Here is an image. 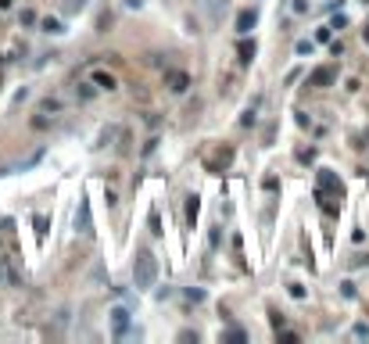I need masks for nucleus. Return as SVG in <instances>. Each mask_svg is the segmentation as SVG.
<instances>
[{
    "label": "nucleus",
    "mask_w": 369,
    "mask_h": 344,
    "mask_svg": "<svg viewBox=\"0 0 369 344\" xmlns=\"http://www.w3.org/2000/svg\"><path fill=\"white\" fill-rule=\"evenodd\" d=\"M154 280H158V262H154L151 251H136L133 258V283L140 287V291H147V287H154Z\"/></svg>",
    "instance_id": "nucleus-1"
},
{
    "label": "nucleus",
    "mask_w": 369,
    "mask_h": 344,
    "mask_svg": "<svg viewBox=\"0 0 369 344\" xmlns=\"http://www.w3.org/2000/svg\"><path fill=\"white\" fill-rule=\"evenodd\" d=\"M229 161H233V147H215V151H211V155L205 158V169L219 176L223 169H229Z\"/></svg>",
    "instance_id": "nucleus-2"
},
{
    "label": "nucleus",
    "mask_w": 369,
    "mask_h": 344,
    "mask_svg": "<svg viewBox=\"0 0 369 344\" xmlns=\"http://www.w3.org/2000/svg\"><path fill=\"white\" fill-rule=\"evenodd\" d=\"M90 83H94L97 90H108V94H112V90L118 86V79H115V72H104V68H90Z\"/></svg>",
    "instance_id": "nucleus-3"
},
{
    "label": "nucleus",
    "mask_w": 369,
    "mask_h": 344,
    "mask_svg": "<svg viewBox=\"0 0 369 344\" xmlns=\"http://www.w3.org/2000/svg\"><path fill=\"white\" fill-rule=\"evenodd\" d=\"M165 86H169L172 94H183V90L190 86V76L183 68H169V72H165Z\"/></svg>",
    "instance_id": "nucleus-4"
},
{
    "label": "nucleus",
    "mask_w": 369,
    "mask_h": 344,
    "mask_svg": "<svg viewBox=\"0 0 369 344\" xmlns=\"http://www.w3.org/2000/svg\"><path fill=\"white\" fill-rule=\"evenodd\" d=\"M255 22H258V11H255V7H244V11L237 15V32L247 36V32L255 29Z\"/></svg>",
    "instance_id": "nucleus-5"
},
{
    "label": "nucleus",
    "mask_w": 369,
    "mask_h": 344,
    "mask_svg": "<svg viewBox=\"0 0 369 344\" xmlns=\"http://www.w3.org/2000/svg\"><path fill=\"white\" fill-rule=\"evenodd\" d=\"M112 327H115V337H126V330H129V312L118 305V309H112Z\"/></svg>",
    "instance_id": "nucleus-6"
},
{
    "label": "nucleus",
    "mask_w": 369,
    "mask_h": 344,
    "mask_svg": "<svg viewBox=\"0 0 369 344\" xmlns=\"http://www.w3.org/2000/svg\"><path fill=\"white\" fill-rule=\"evenodd\" d=\"M334 79H337V72L334 68H316V72H312V76H308V86H330V83H334Z\"/></svg>",
    "instance_id": "nucleus-7"
},
{
    "label": "nucleus",
    "mask_w": 369,
    "mask_h": 344,
    "mask_svg": "<svg viewBox=\"0 0 369 344\" xmlns=\"http://www.w3.org/2000/svg\"><path fill=\"white\" fill-rule=\"evenodd\" d=\"M319 190H334L337 197L344 194V187H340V179L334 176V172H319Z\"/></svg>",
    "instance_id": "nucleus-8"
},
{
    "label": "nucleus",
    "mask_w": 369,
    "mask_h": 344,
    "mask_svg": "<svg viewBox=\"0 0 369 344\" xmlns=\"http://www.w3.org/2000/svg\"><path fill=\"white\" fill-rule=\"evenodd\" d=\"M76 230H79V233H94V230H90V204H86V201H82L79 212H76Z\"/></svg>",
    "instance_id": "nucleus-9"
},
{
    "label": "nucleus",
    "mask_w": 369,
    "mask_h": 344,
    "mask_svg": "<svg viewBox=\"0 0 369 344\" xmlns=\"http://www.w3.org/2000/svg\"><path fill=\"white\" fill-rule=\"evenodd\" d=\"M76 94H79V101H94V97L100 94V90H97L94 83H90V79H82V83L76 86Z\"/></svg>",
    "instance_id": "nucleus-10"
},
{
    "label": "nucleus",
    "mask_w": 369,
    "mask_h": 344,
    "mask_svg": "<svg viewBox=\"0 0 369 344\" xmlns=\"http://www.w3.org/2000/svg\"><path fill=\"white\" fill-rule=\"evenodd\" d=\"M237 54H241V65H247V61H251V58H255V40H251V43H247V40H244V43H241V47H237Z\"/></svg>",
    "instance_id": "nucleus-11"
},
{
    "label": "nucleus",
    "mask_w": 369,
    "mask_h": 344,
    "mask_svg": "<svg viewBox=\"0 0 369 344\" xmlns=\"http://www.w3.org/2000/svg\"><path fill=\"white\" fill-rule=\"evenodd\" d=\"M197 208H201V201H197V194H190L187 197V219L193 222V219H197Z\"/></svg>",
    "instance_id": "nucleus-12"
},
{
    "label": "nucleus",
    "mask_w": 369,
    "mask_h": 344,
    "mask_svg": "<svg viewBox=\"0 0 369 344\" xmlns=\"http://www.w3.org/2000/svg\"><path fill=\"white\" fill-rule=\"evenodd\" d=\"M151 233L161 237V215H158V208H151Z\"/></svg>",
    "instance_id": "nucleus-13"
},
{
    "label": "nucleus",
    "mask_w": 369,
    "mask_h": 344,
    "mask_svg": "<svg viewBox=\"0 0 369 344\" xmlns=\"http://www.w3.org/2000/svg\"><path fill=\"white\" fill-rule=\"evenodd\" d=\"M43 32H61V22L58 18H43Z\"/></svg>",
    "instance_id": "nucleus-14"
},
{
    "label": "nucleus",
    "mask_w": 369,
    "mask_h": 344,
    "mask_svg": "<svg viewBox=\"0 0 369 344\" xmlns=\"http://www.w3.org/2000/svg\"><path fill=\"white\" fill-rule=\"evenodd\" d=\"M40 111H61V101H54V97H50V101L40 104Z\"/></svg>",
    "instance_id": "nucleus-15"
},
{
    "label": "nucleus",
    "mask_w": 369,
    "mask_h": 344,
    "mask_svg": "<svg viewBox=\"0 0 369 344\" xmlns=\"http://www.w3.org/2000/svg\"><path fill=\"white\" fill-rule=\"evenodd\" d=\"M294 50H298V54H312V50H316V43H312V40H301Z\"/></svg>",
    "instance_id": "nucleus-16"
},
{
    "label": "nucleus",
    "mask_w": 369,
    "mask_h": 344,
    "mask_svg": "<svg viewBox=\"0 0 369 344\" xmlns=\"http://www.w3.org/2000/svg\"><path fill=\"white\" fill-rule=\"evenodd\" d=\"M352 333H355V337H369V323H355Z\"/></svg>",
    "instance_id": "nucleus-17"
},
{
    "label": "nucleus",
    "mask_w": 369,
    "mask_h": 344,
    "mask_svg": "<svg viewBox=\"0 0 369 344\" xmlns=\"http://www.w3.org/2000/svg\"><path fill=\"white\" fill-rule=\"evenodd\" d=\"M308 11V0H294V15H305Z\"/></svg>",
    "instance_id": "nucleus-18"
},
{
    "label": "nucleus",
    "mask_w": 369,
    "mask_h": 344,
    "mask_svg": "<svg viewBox=\"0 0 369 344\" xmlns=\"http://www.w3.org/2000/svg\"><path fill=\"white\" fill-rule=\"evenodd\" d=\"M36 233H40V237L47 233V219H43V215H36Z\"/></svg>",
    "instance_id": "nucleus-19"
},
{
    "label": "nucleus",
    "mask_w": 369,
    "mask_h": 344,
    "mask_svg": "<svg viewBox=\"0 0 369 344\" xmlns=\"http://www.w3.org/2000/svg\"><path fill=\"white\" fill-rule=\"evenodd\" d=\"M36 22V11H22V25H32Z\"/></svg>",
    "instance_id": "nucleus-20"
},
{
    "label": "nucleus",
    "mask_w": 369,
    "mask_h": 344,
    "mask_svg": "<svg viewBox=\"0 0 369 344\" xmlns=\"http://www.w3.org/2000/svg\"><path fill=\"white\" fill-rule=\"evenodd\" d=\"M82 4H86V0H68V11H79Z\"/></svg>",
    "instance_id": "nucleus-21"
},
{
    "label": "nucleus",
    "mask_w": 369,
    "mask_h": 344,
    "mask_svg": "<svg viewBox=\"0 0 369 344\" xmlns=\"http://www.w3.org/2000/svg\"><path fill=\"white\" fill-rule=\"evenodd\" d=\"M7 7H11V0H0V11H7Z\"/></svg>",
    "instance_id": "nucleus-22"
},
{
    "label": "nucleus",
    "mask_w": 369,
    "mask_h": 344,
    "mask_svg": "<svg viewBox=\"0 0 369 344\" xmlns=\"http://www.w3.org/2000/svg\"><path fill=\"white\" fill-rule=\"evenodd\" d=\"M0 72H4V54H0Z\"/></svg>",
    "instance_id": "nucleus-23"
},
{
    "label": "nucleus",
    "mask_w": 369,
    "mask_h": 344,
    "mask_svg": "<svg viewBox=\"0 0 369 344\" xmlns=\"http://www.w3.org/2000/svg\"><path fill=\"white\" fill-rule=\"evenodd\" d=\"M366 43H369V25H366Z\"/></svg>",
    "instance_id": "nucleus-24"
}]
</instances>
